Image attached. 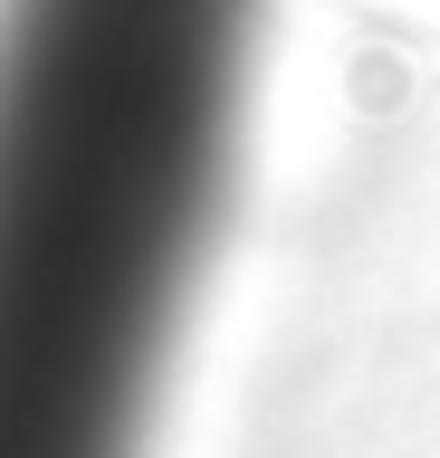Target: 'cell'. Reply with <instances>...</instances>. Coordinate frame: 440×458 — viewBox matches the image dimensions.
I'll return each instance as SVG.
<instances>
[{
	"label": "cell",
	"mask_w": 440,
	"mask_h": 458,
	"mask_svg": "<svg viewBox=\"0 0 440 458\" xmlns=\"http://www.w3.org/2000/svg\"><path fill=\"white\" fill-rule=\"evenodd\" d=\"M259 0H0V458H144Z\"/></svg>",
	"instance_id": "obj_1"
}]
</instances>
